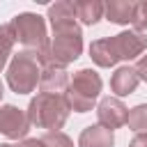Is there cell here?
<instances>
[{
	"label": "cell",
	"instance_id": "obj_1",
	"mask_svg": "<svg viewBox=\"0 0 147 147\" xmlns=\"http://www.w3.org/2000/svg\"><path fill=\"white\" fill-rule=\"evenodd\" d=\"M147 48V37L136 30H124L108 39H96L90 44V57L94 64L108 69L115 67L119 60H133L142 55Z\"/></svg>",
	"mask_w": 147,
	"mask_h": 147
},
{
	"label": "cell",
	"instance_id": "obj_2",
	"mask_svg": "<svg viewBox=\"0 0 147 147\" xmlns=\"http://www.w3.org/2000/svg\"><path fill=\"white\" fill-rule=\"evenodd\" d=\"M53 25V41L48 46L46 57L41 60L44 64H57V67H67L74 60L80 57L83 53V32L80 25L76 23V18L71 21H57L51 23Z\"/></svg>",
	"mask_w": 147,
	"mask_h": 147
},
{
	"label": "cell",
	"instance_id": "obj_3",
	"mask_svg": "<svg viewBox=\"0 0 147 147\" xmlns=\"http://www.w3.org/2000/svg\"><path fill=\"white\" fill-rule=\"evenodd\" d=\"M69 103L64 99V94H44L39 92L30 106H28V117L30 124L37 129H46V131H60L69 117Z\"/></svg>",
	"mask_w": 147,
	"mask_h": 147
},
{
	"label": "cell",
	"instance_id": "obj_4",
	"mask_svg": "<svg viewBox=\"0 0 147 147\" xmlns=\"http://www.w3.org/2000/svg\"><path fill=\"white\" fill-rule=\"evenodd\" d=\"M11 30H14L16 41L23 44L25 51L39 55V62L46 57L51 44H48V34H46V21L39 14L23 11V14L14 16L11 18Z\"/></svg>",
	"mask_w": 147,
	"mask_h": 147
},
{
	"label": "cell",
	"instance_id": "obj_5",
	"mask_svg": "<svg viewBox=\"0 0 147 147\" xmlns=\"http://www.w3.org/2000/svg\"><path fill=\"white\" fill-rule=\"evenodd\" d=\"M39 76H41L39 55L30 51H18L7 67V85L16 94L34 92V87L39 85Z\"/></svg>",
	"mask_w": 147,
	"mask_h": 147
},
{
	"label": "cell",
	"instance_id": "obj_6",
	"mask_svg": "<svg viewBox=\"0 0 147 147\" xmlns=\"http://www.w3.org/2000/svg\"><path fill=\"white\" fill-rule=\"evenodd\" d=\"M101 76L94 69H78L64 92V99L71 110L76 113H90L94 108V101L101 92Z\"/></svg>",
	"mask_w": 147,
	"mask_h": 147
},
{
	"label": "cell",
	"instance_id": "obj_7",
	"mask_svg": "<svg viewBox=\"0 0 147 147\" xmlns=\"http://www.w3.org/2000/svg\"><path fill=\"white\" fill-rule=\"evenodd\" d=\"M30 117H28V110H21L16 106H0V133L11 138V140H18V138H25L28 131H30Z\"/></svg>",
	"mask_w": 147,
	"mask_h": 147
},
{
	"label": "cell",
	"instance_id": "obj_8",
	"mask_svg": "<svg viewBox=\"0 0 147 147\" xmlns=\"http://www.w3.org/2000/svg\"><path fill=\"white\" fill-rule=\"evenodd\" d=\"M96 117H99V124L106 126V129H119L126 124V117H129V108L122 103V99L117 96H103L96 106Z\"/></svg>",
	"mask_w": 147,
	"mask_h": 147
},
{
	"label": "cell",
	"instance_id": "obj_9",
	"mask_svg": "<svg viewBox=\"0 0 147 147\" xmlns=\"http://www.w3.org/2000/svg\"><path fill=\"white\" fill-rule=\"evenodd\" d=\"M69 74L67 67H57V64H44L41 67V76H39V90L44 94H64L69 87Z\"/></svg>",
	"mask_w": 147,
	"mask_h": 147
},
{
	"label": "cell",
	"instance_id": "obj_10",
	"mask_svg": "<svg viewBox=\"0 0 147 147\" xmlns=\"http://www.w3.org/2000/svg\"><path fill=\"white\" fill-rule=\"evenodd\" d=\"M138 83H140L138 71H136V67H129V64H126V67H119V69L110 76V90L117 94V99L133 94L136 87H138Z\"/></svg>",
	"mask_w": 147,
	"mask_h": 147
},
{
	"label": "cell",
	"instance_id": "obj_11",
	"mask_svg": "<svg viewBox=\"0 0 147 147\" xmlns=\"http://www.w3.org/2000/svg\"><path fill=\"white\" fill-rule=\"evenodd\" d=\"M136 5L133 0H108L106 2V18L110 23H117V25H129L133 23V16H136Z\"/></svg>",
	"mask_w": 147,
	"mask_h": 147
},
{
	"label": "cell",
	"instance_id": "obj_12",
	"mask_svg": "<svg viewBox=\"0 0 147 147\" xmlns=\"http://www.w3.org/2000/svg\"><path fill=\"white\" fill-rule=\"evenodd\" d=\"M113 145H115L113 131L101 124H92V126L83 129V133L78 138V147H113Z\"/></svg>",
	"mask_w": 147,
	"mask_h": 147
},
{
	"label": "cell",
	"instance_id": "obj_13",
	"mask_svg": "<svg viewBox=\"0 0 147 147\" xmlns=\"http://www.w3.org/2000/svg\"><path fill=\"white\" fill-rule=\"evenodd\" d=\"M74 5H76V18H80V23L85 25H94L103 18L106 5L101 0H78Z\"/></svg>",
	"mask_w": 147,
	"mask_h": 147
},
{
	"label": "cell",
	"instance_id": "obj_14",
	"mask_svg": "<svg viewBox=\"0 0 147 147\" xmlns=\"http://www.w3.org/2000/svg\"><path fill=\"white\" fill-rule=\"evenodd\" d=\"M16 44V37H14V30H11V23L7 25H0V71L5 69L9 55H11V48Z\"/></svg>",
	"mask_w": 147,
	"mask_h": 147
},
{
	"label": "cell",
	"instance_id": "obj_15",
	"mask_svg": "<svg viewBox=\"0 0 147 147\" xmlns=\"http://www.w3.org/2000/svg\"><path fill=\"white\" fill-rule=\"evenodd\" d=\"M76 18V5L69 2V0H60L55 5L48 7V21L51 23H57V21H71Z\"/></svg>",
	"mask_w": 147,
	"mask_h": 147
},
{
	"label": "cell",
	"instance_id": "obj_16",
	"mask_svg": "<svg viewBox=\"0 0 147 147\" xmlns=\"http://www.w3.org/2000/svg\"><path fill=\"white\" fill-rule=\"evenodd\" d=\"M126 124L136 133H147V103H138L129 110Z\"/></svg>",
	"mask_w": 147,
	"mask_h": 147
},
{
	"label": "cell",
	"instance_id": "obj_17",
	"mask_svg": "<svg viewBox=\"0 0 147 147\" xmlns=\"http://www.w3.org/2000/svg\"><path fill=\"white\" fill-rule=\"evenodd\" d=\"M39 140L41 147H74V140L62 131H46Z\"/></svg>",
	"mask_w": 147,
	"mask_h": 147
},
{
	"label": "cell",
	"instance_id": "obj_18",
	"mask_svg": "<svg viewBox=\"0 0 147 147\" xmlns=\"http://www.w3.org/2000/svg\"><path fill=\"white\" fill-rule=\"evenodd\" d=\"M133 28H136V32H145V30H147V0H142V2L136 5Z\"/></svg>",
	"mask_w": 147,
	"mask_h": 147
},
{
	"label": "cell",
	"instance_id": "obj_19",
	"mask_svg": "<svg viewBox=\"0 0 147 147\" xmlns=\"http://www.w3.org/2000/svg\"><path fill=\"white\" fill-rule=\"evenodd\" d=\"M136 71H138V78L147 83V55H142V57L138 60V64H136Z\"/></svg>",
	"mask_w": 147,
	"mask_h": 147
},
{
	"label": "cell",
	"instance_id": "obj_20",
	"mask_svg": "<svg viewBox=\"0 0 147 147\" xmlns=\"http://www.w3.org/2000/svg\"><path fill=\"white\" fill-rule=\"evenodd\" d=\"M129 147H147V133H136Z\"/></svg>",
	"mask_w": 147,
	"mask_h": 147
},
{
	"label": "cell",
	"instance_id": "obj_21",
	"mask_svg": "<svg viewBox=\"0 0 147 147\" xmlns=\"http://www.w3.org/2000/svg\"><path fill=\"white\" fill-rule=\"evenodd\" d=\"M14 147H41V140H37V138H23L18 145H14Z\"/></svg>",
	"mask_w": 147,
	"mask_h": 147
},
{
	"label": "cell",
	"instance_id": "obj_22",
	"mask_svg": "<svg viewBox=\"0 0 147 147\" xmlns=\"http://www.w3.org/2000/svg\"><path fill=\"white\" fill-rule=\"evenodd\" d=\"M0 147H14V145H9V142H2V145H0Z\"/></svg>",
	"mask_w": 147,
	"mask_h": 147
},
{
	"label": "cell",
	"instance_id": "obj_23",
	"mask_svg": "<svg viewBox=\"0 0 147 147\" xmlns=\"http://www.w3.org/2000/svg\"><path fill=\"white\" fill-rule=\"evenodd\" d=\"M2 94H5V92H2V80H0V99H2Z\"/></svg>",
	"mask_w": 147,
	"mask_h": 147
}]
</instances>
